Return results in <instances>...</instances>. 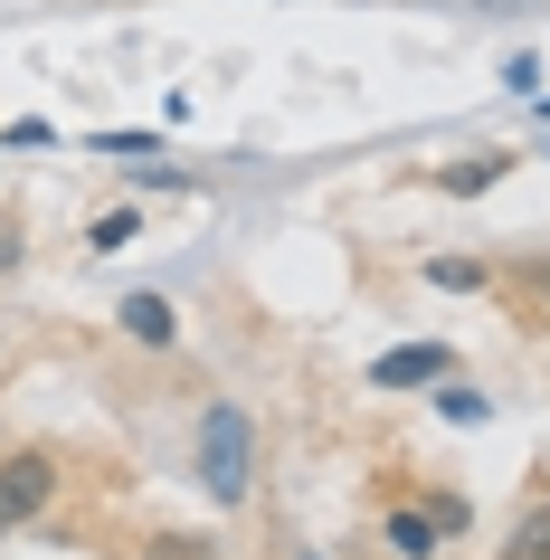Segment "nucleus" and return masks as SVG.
I'll list each match as a JSON object with an SVG mask.
<instances>
[{
  "instance_id": "f8f14e48",
  "label": "nucleus",
  "mask_w": 550,
  "mask_h": 560,
  "mask_svg": "<svg viewBox=\"0 0 550 560\" xmlns=\"http://www.w3.org/2000/svg\"><path fill=\"white\" fill-rule=\"evenodd\" d=\"M20 247H30V237H20V219H0V266H20Z\"/></svg>"
},
{
  "instance_id": "0eeeda50",
  "label": "nucleus",
  "mask_w": 550,
  "mask_h": 560,
  "mask_svg": "<svg viewBox=\"0 0 550 560\" xmlns=\"http://www.w3.org/2000/svg\"><path fill=\"white\" fill-rule=\"evenodd\" d=\"M436 418H446V428H484L493 399H484V389H465V381H436Z\"/></svg>"
},
{
  "instance_id": "1a4fd4ad",
  "label": "nucleus",
  "mask_w": 550,
  "mask_h": 560,
  "mask_svg": "<svg viewBox=\"0 0 550 560\" xmlns=\"http://www.w3.org/2000/svg\"><path fill=\"white\" fill-rule=\"evenodd\" d=\"M428 285H446V295H484V266H465V257H436V266H428Z\"/></svg>"
},
{
  "instance_id": "ddd939ff",
  "label": "nucleus",
  "mask_w": 550,
  "mask_h": 560,
  "mask_svg": "<svg viewBox=\"0 0 550 560\" xmlns=\"http://www.w3.org/2000/svg\"><path fill=\"white\" fill-rule=\"evenodd\" d=\"M484 10H503V0H484Z\"/></svg>"
},
{
  "instance_id": "7ed1b4c3",
  "label": "nucleus",
  "mask_w": 550,
  "mask_h": 560,
  "mask_svg": "<svg viewBox=\"0 0 550 560\" xmlns=\"http://www.w3.org/2000/svg\"><path fill=\"white\" fill-rule=\"evenodd\" d=\"M371 381L379 389H428V381H446V352H436V342H399V352L371 361Z\"/></svg>"
},
{
  "instance_id": "9b49d317",
  "label": "nucleus",
  "mask_w": 550,
  "mask_h": 560,
  "mask_svg": "<svg viewBox=\"0 0 550 560\" xmlns=\"http://www.w3.org/2000/svg\"><path fill=\"white\" fill-rule=\"evenodd\" d=\"M143 229V219H133V209H105V219H95V247H124V237Z\"/></svg>"
},
{
  "instance_id": "6e6552de",
  "label": "nucleus",
  "mask_w": 550,
  "mask_h": 560,
  "mask_svg": "<svg viewBox=\"0 0 550 560\" xmlns=\"http://www.w3.org/2000/svg\"><path fill=\"white\" fill-rule=\"evenodd\" d=\"M389 551H399V560H436V523L399 503V513H389Z\"/></svg>"
},
{
  "instance_id": "423d86ee",
  "label": "nucleus",
  "mask_w": 550,
  "mask_h": 560,
  "mask_svg": "<svg viewBox=\"0 0 550 560\" xmlns=\"http://www.w3.org/2000/svg\"><path fill=\"white\" fill-rule=\"evenodd\" d=\"M503 172H513L503 152H475V162H446V172H436V180H446L456 200H475V190H493V180H503Z\"/></svg>"
},
{
  "instance_id": "20e7f679",
  "label": "nucleus",
  "mask_w": 550,
  "mask_h": 560,
  "mask_svg": "<svg viewBox=\"0 0 550 560\" xmlns=\"http://www.w3.org/2000/svg\"><path fill=\"white\" fill-rule=\"evenodd\" d=\"M124 332H133V342H152V352H172V332H180V314L162 295H124V314H115Z\"/></svg>"
},
{
  "instance_id": "9d476101",
  "label": "nucleus",
  "mask_w": 550,
  "mask_h": 560,
  "mask_svg": "<svg viewBox=\"0 0 550 560\" xmlns=\"http://www.w3.org/2000/svg\"><path fill=\"white\" fill-rule=\"evenodd\" d=\"M152 560H209V541H200V532H162V541H152Z\"/></svg>"
},
{
  "instance_id": "f03ea898",
  "label": "nucleus",
  "mask_w": 550,
  "mask_h": 560,
  "mask_svg": "<svg viewBox=\"0 0 550 560\" xmlns=\"http://www.w3.org/2000/svg\"><path fill=\"white\" fill-rule=\"evenodd\" d=\"M48 494H58V456H48V446L0 456V523H30V513H48Z\"/></svg>"
},
{
  "instance_id": "f257e3e1",
  "label": "nucleus",
  "mask_w": 550,
  "mask_h": 560,
  "mask_svg": "<svg viewBox=\"0 0 550 560\" xmlns=\"http://www.w3.org/2000/svg\"><path fill=\"white\" fill-rule=\"evenodd\" d=\"M200 485L209 503H247V485H257V428H247L237 399H209L200 418Z\"/></svg>"
},
{
  "instance_id": "39448f33",
  "label": "nucleus",
  "mask_w": 550,
  "mask_h": 560,
  "mask_svg": "<svg viewBox=\"0 0 550 560\" xmlns=\"http://www.w3.org/2000/svg\"><path fill=\"white\" fill-rule=\"evenodd\" d=\"M493 560H550V503H531V513L503 532V551H493Z\"/></svg>"
}]
</instances>
